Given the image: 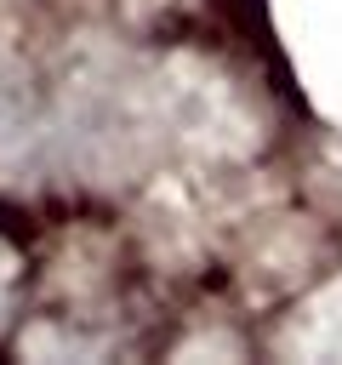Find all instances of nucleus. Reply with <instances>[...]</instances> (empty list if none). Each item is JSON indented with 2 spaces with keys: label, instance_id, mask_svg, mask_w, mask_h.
I'll list each match as a JSON object with an SVG mask.
<instances>
[{
  "label": "nucleus",
  "instance_id": "1",
  "mask_svg": "<svg viewBox=\"0 0 342 365\" xmlns=\"http://www.w3.org/2000/svg\"><path fill=\"white\" fill-rule=\"evenodd\" d=\"M40 137H46V114H40L34 91L17 74H0V165L34 160Z\"/></svg>",
  "mask_w": 342,
  "mask_h": 365
}]
</instances>
